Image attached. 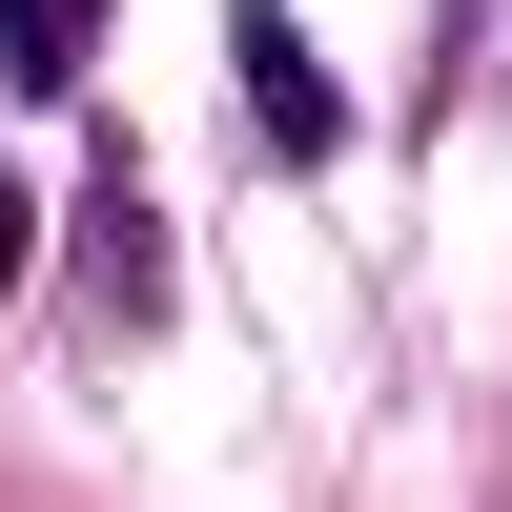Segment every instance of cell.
<instances>
[{"instance_id":"cell-1","label":"cell","mask_w":512,"mask_h":512,"mask_svg":"<svg viewBox=\"0 0 512 512\" xmlns=\"http://www.w3.org/2000/svg\"><path fill=\"white\" fill-rule=\"evenodd\" d=\"M226 62H246V123H267L287 164H328V144H349V82L308 62V21H287V0H246V21H226Z\"/></svg>"},{"instance_id":"cell-2","label":"cell","mask_w":512,"mask_h":512,"mask_svg":"<svg viewBox=\"0 0 512 512\" xmlns=\"http://www.w3.org/2000/svg\"><path fill=\"white\" fill-rule=\"evenodd\" d=\"M82 287H103V308H123V328H144V308H164V205H144V185H123V144H103V185H82Z\"/></svg>"},{"instance_id":"cell-3","label":"cell","mask_w":512,"mask_h":512,"mask_svg":"<svg viewBox=\"0 0 512 512\" xmlns=\"http://www.w3.org/2000/svg\"><path fill=\"white\" fill-rule=\"evenodd\" d=\"M0 82L21 103H82V0H0Z\"/></svg>"},{"instance_id":"cell-4","label":"cell","mask_w":512,"mask_h":512,"mask_svg":"<svg viewBox=\"0 0 512 512\" xmlns=\"http://www.w3.org/2000/svg\"><path fill=\"white\" fill-rule=\"evenodd\" d=\"M21 267H41V205H21V185H0V287H21Z\"/></svg>"},{"instance_id":"cell-5","label":"cell","mask_w":512,"mask_h":512,"mask_svg":"<svg viewBox=\"0 0 512 512\" xmlns=\"http://www.w3.org/2000/svg\"><path fill=\"white\" fill-rule=\"evenodd\" d=\"M82 21H103V0H82Z\"/></svg>"}]
</instances>
